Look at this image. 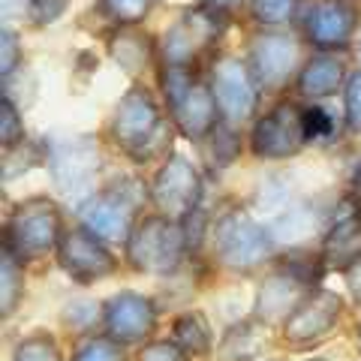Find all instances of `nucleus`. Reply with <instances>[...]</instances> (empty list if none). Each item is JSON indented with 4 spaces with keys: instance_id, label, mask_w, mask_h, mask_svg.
<instances>
[{
    "instance_id": "nucleus-35",
    "label": "nucleus",
    "mask_w": 361,
    "mask_h": 361,
    "mask_svg": "<svg viewBox=\"0 0 361 361\" xmlns=\"http://www.w3.org/2000/svg\"><path fill=\"white\" fill-rule=\"evenodd\" d=\"M202 4H205L211 13H217V16H223V13H232L235 6L241 4V0H202Z\"/></svg>"
},
{
    "instance_id": "nucleus-11",
    "label": "nucleus",
    "mask_w": 361,
    "mask_h": 361,
    "mask_svg": "<svg viewBox=\"0 0 361 361\" xmlns=\"http://www.w3.org/2000/svg\"><path fill=\"white\" fill-rule=\"evenodd\" d=\"M139 208V193L130 184H115L82 205V220L103 241H123L130 232L133 211Z\"/></svg>"
},
{
    "instance_id": "nucleus-23",
    "label": "nucleus",
    "mask_w": 361,
    "mask_h": 361,
    "mask_svg": "<svg viewBox=\"0 0 361 361\" xmlns=\"http://www.w3.org/2000/svg\"><path fill=\"white\" fill-rule=\"evenodd\" d=\"M4 280H0V295H4V316L16 310L18 295H21V271H18V256L4 244Z\"/></svg>"
},
{
    "instance_id": "nucleus-12",
    "label": "nucleus",
    "mask_w": 361,
    "mask_h": 361,
    "mask_svg": "<svg viewBox=\"0 0 361 361\" xmlns=\"http://www.w3.org/2000/svg\"><path fill=\"white\" fill-rule=\"evenodd\" d=\"M256 78L250 73V63H241L235 58L217 61L211 70V90L220 111L229 121H241L256 106Z\"/></svg>"
},
{
    "instance_id": "nucleus-1",
    "label": "nucleus",
    "mask_w": 361,
    "mask_h": 361,
    "mask_svg": "<svg viewBox=\"0 0 361 361\" xmlns=\"http://www.w3.org/2000/svg\"><path fill=\"white\" fill-rule=\"evenodd\" d=\"M111 139L135 160H151L169 145L166 123L145 87H133L118 103V111L111 118Z\"/></svg>"
},
{
    "instance_id": "nucleus-10",
    "label": "nucleus",
    "mask_w": 361,
    "mask_h": 361,
    "mask_svg": "<svg viewBox=\"0 0 361 361\" xmlns=\"http://www.w3.org/2000/svg\"><path fill=\"white\" fill-rule=\"evenodd\" d=\"M304 142L307 139H304V130H301V109H295L292 103L271 109L265 118H259L250 135V148L262 160L295 157Z\"/></svg>"
},
{
    "instance_id": "nucleus-6",
    "label": "nucleus",
    "mask_w": 361,
    "mask_h": 361,
    "mask_svg": "<svg viewBox=\"0 0 361 361\" xmlns=\"http://www.w3.org/2000/svg\"><path fill=\"white\" fill-rule=\"evenodd\" d=\"M61 211L49 199H30L16 208L6 226V247L18 259H39L58 250L61 241Z\"/></svg>"
},
{
    "instance_id": "nucleus-9",
    "label": "nucleus",
    "mask_w": 361,
    "mask_h": 361,
    "mask_svg": "<svg viewBox=\"0 0 361 361\" xmlns=\"http://www.w3.org/2000/svg\"><path fill=\"white\" fill-rule=\"evenodd\" d=\"M58 262L78 283H97L115 271V256L99 235L85 229H66L58 241Z\"/></svg>"
},
{
    "instance_id": "nucleus-26",
    "label": "nucleus",
    "mask_w": 361,
    "mask_h": 361,
    "mask_svg": "<svg viewBox=\"0 0 361 361\" xmlns=\"http://www.w3.org/2000/svg\"><path fill=\"white\" fill-rule=\"evenodd\" d=\"M250 13L262 25H283L295 13V0H250Z\"/></svg>"
},
{
    "instance_id": "nucleus-25",
    "label": "nucleus",
    "mask_w": 361,
    "mask_h": 361,
    "mask_svg": "<svg viewBox=\"0 0 361 361\" xmlns=\"http://www.w3.org/2000/svg\"><path fill=\"white\" fill-rule=\"evenodd\" d=\"M99 4H103L106 16L121 21V25H135V21H142L151 13L154 0H99Z\"/></svg>"
},
{
    "instance_id": "nucleus-34",
    "label": "nucleus",
    "mask_w": 361,
    "mask_h": 361,
    "mask_svg": "<svg viewBox=\"0 0 361 361\" xmlns=\"http://www.w3.org/2000/svg\"><path fill=\"white\" fill-rule=\"evenodd\" d=\"M0 45H4V63H0V70H4V78H6L9 73H16V66H18V39H16V33L4 30Z\"/></svg>"
},
{
    "instance_id": "nucleus-15",
    "label": "nucleus",
    "mask_w": 361,
    "mask_h": 361,
    "mask_svg": "<svg viewBox=\"0 0 361 361\" xmlns=\"http://www.w3.org/2000/svg\"><path fill=\"white\" fill-rule=\"evenodd\" d=\"M358 25V13L346 0H316L304 18V33L316 49H343Z\"/></svg>"
},
{
    "instance_id": "nucleus-31",
    "label": "nucleus",
    "mask_w": 361,
    "mask_h": 361,
    "mask_svg": "<svg viewBox=\"0 0 361 361\" xmlns=\"http://www.w3.org/2000/svg\"><path fill=\"white\" fill-rule=\"evenodd\" d=\"M66 9H70V0H30V13L37 25H51Z\"/></svg>"
},
{
    "instance_id": "nucleus-21",
    "label": "nucleus",
    "mask_w": 361,
    "mask_h": 361,
    "mask_svg": "<svg viewBox=\"0 0 361 361\" xmlns=\"http://www.w3.org/2000/svg\"><path fill=\"white\" fill-rule=\"evenodd\" d=\"M172 341L184 349L187 355H205L211 353V329L202 313H184L175 319Z\"/></svg>"
},
{
    "instance_id": "nucleus-19",
    "label": "nucleus",
    "mask_w": 361,
    "mask_h": 361,
    "mask_svg": "<svg viewBox=\"0 0 361 361\" xmlns=\"http://www.w3.org/2000/svg\"><path fill=\"white\" fill-rule=\"evenodd\" d=\"M346 73H343V63L337 58H329V54H316L307 63L301 66L298 73V90L304 97H331L337 87L346 85L343 82Z\"/></svg>"
},
{
    "instance_id": "nucleus-20",
    "label": "nucleus",
    "mask_w": 361,
    "mask_h": 361,
    "mask_svg": "<svg viewBox=\"0 0 361 361\" xmlns=\"http://www.w3.org/2000/svg\"><path fill=\"white\" fill-rule=\"evenodd\" d=\"M151 51H154L151 39L145 37V33L133 30V27H123V30H118V33H111V39H109V54H111V61H115L123 73H133V75L142 73L145 66H148Z\"/></svg>"
},
{
    "instance_id": "nucleus-8",
    "label": "nucleus",
    "mask_w": 361,
    "mask_h": 361,
    "mask_svg": "<svg viewBox=\"0 0 361 361\" xmlns=\"http://www.w3.org/2000/svg\"><path fill=\"white\" fill-rule=\"evenodd\" d=\"M220 33V16L211 13L208 6L187 9L172 27L166 30L160 42V58L163 66H193L205 49H211Z\"/></svg>"
},
{
    "instance_id": "nucleus-24",
    "label": "nucleus",
    "mask_w": 361,
    "mask_h": 361,
    "mask_svg": "<svg viewBox=\"0 0 361 361\" xmlns=\"http://www.w3.org/2000/svg\"><path fill=\"white\" fill-rule=\"evenodd\" d=\"M123 358L127 355L121 349V341H115V337H94V341L78 346L73 361H123Z\"/></svg>"
},
{
    "instance_id": "nucleus-22",
    "label": "nucleus",
    "mask_w": 361,
    "mask_h": 361,
    "mask_svg": "<svg viewBox=\"0 0 361 361\" xmlns=\"http://www.w3.org/2000/svg\"><path fill=\"white\" fill-rule=\"evenodd\" d=\"M313 226H316L313 211L304 205V208H295V211L283 214V217L277 220V232L271 235V238H274V241H283V244H295V241H301V238H307V235L313 232Z\"/></svg>"
},
{
    "instance_id": "nucleus-14",
    "label": "nucleus",
    "mask_w": 361,
    "mask_h": 361,
    "mask_svg": "<svg viewBox=\"0 0 361 361\" xmlns=\"http://www.w3.org/2000/svg\"><path fill=\"white\" fill-rule=\"evenodd\" d=\"M298 66V42L283 33H262L250 42V73L262 87H283Z\"/></svg>"
},
{
    "instance_id": "nucleus-16",
    "label": "nucleus",
    "mask_w": 361,
    "mask_h": 361,
    "mask_svg": "<svg viewBox=\"0 0 361 361\" xmlns=\"http://www.w3.org/2000/svg\"><path fill=\"white\" fill-rule=\"evenodd\" d=\"M341 298L334 292L316 289L304 298L295 310L289 313L286 319V337L292 343H313L319 337L329 334L337 325V316H341Z\"/></svg>"
},
{
    "instance_id": "nucleus-28",
    "label": "nucleus",
    "mask_w": 361,
    "mask_h": 361,
    "mask_svg": "<svg viewBox=\"0 0 361 361\" xmlns=\"http://www.w3.org/2000/svg\"><path fill=\"white\" fill-rule=\"evenodd\" d=\"M301 130H304V139L307 142H316V139H329L334 123H331V115L319 106H310L301 111Z\"/></svg>"
},
{
    "instance_id": "nucleus-3",
    "label": "nucleus",
    "mask_w": 361,
    "mask_h": 361,
    "mask_svg": "<svg viewBox=\"0 0 361 361\" xmlns=\"http://www.w3.org/2000/svg\"><path fill=\"white\" fill-rule=\"evenodd\" d=\"M163 94L172 109L178 130L187 139L211 135L217 127V99L208 85H202L190 66H163Z\"/></svg>"
},
{
    "instance_id": "nucleus-33",
    "label": "nucleus",
    "mask_w": 361,
    "mask_h": 361,
    "mask_svg": "<svg viewBox=\"0 0 361 361\" xmlns=\"http://www.w3.org/2000/svg\"><path fill=\"white\" fill-rule=\"evenodd\" d=\"M346 121L353 127H361V73L346 78Z\"/></svg>"
},
{
    "instance_id": "nucleus-37",
    "label": "nucleus",
    "mask_w": 361,
    "mask_h": 361,
    "mask_svg": "<svg viewBox=\"0 0 361 361\" xmlns=\"http://www.w3.org/2000/svg\"><path fill=\"white\" fill-rule=\"evenodd\" d=\"M358 343H361V329H358Z\"/></svg>"
},
{
    "instance_id": "nucleus-30",
    "label": "nucleus",
    "mask_w": 361,
    "mask_h": 361,
    "mask_svg": "<svg viewBox=\"0 0 361 361\" xmlns=\"http://www.w3.org/2000/svg\"><path fill=\"white\" fill-rule=\"evenodd\" d=\"M211 139H214V157H217L220 163H232L235 157H238V135H235L232 130L214 127Z\"/></svg>"
},
{
    "instance_id": "nucleus-13",
    "label": "nucleus",
    "mask_w": 361,
    "mask_h": 361,
    "mask_svg": "<svg viewBox=\"0 0 361 361\" xmlns=\"http://www.w3.org/2000/svg\"><path fill=\"white\" fill-rule=\"evenodd\" d=\"M322 259L329 268L346 271L361 262V199L349 196L341 202L334 220L325 232Z\"/></svg>"
},
{
    "instance_id": "nucleus-2",
    "label": "nucleus",
    "mask_w": 361,
    "mask_h": 361,
    "mask_svg": "<svg viewBox=\"0 0 361 361\" xmlns=\"http://www.w3.org/2000/svg\"><path fill=\"white\" fill-rule=\"evenodd\" d=\"M187 247L184 220H172L166 214L145 217L127 238V259L135 271L145 274H169L180 265Z\"/></svg>"
},
{
    "instance_id": "nucleus-4",
    "label": "nucleus",
    "mask_w": 361,
    "mask_h": 361,
    "mask_svg": "<svg viewBox=\"0 0 361 361\" xmlns=\"http://www.w3.org/2000/svg\"><path fill=\"white\" fill-rule=\"evenodd\" d=\"M214 250L232 271H253L274 256V238L244 208L226 211L214 229Z\"/></svg>"
},
{
    "instance_id": "nucleus-32",
    "label": "nucleus",
    "mask_w": 361,
    "mask_h": 361,
    "mask_svg": "<svg viewBox=\"0 0 361 361\" xmlns=\"http://www.w3.org/2000/svg\"><path fill=\"white\" fill-rule=\"evenodd\" d=\"M139 361H187V353L175 341H160L142 349Z\"/></svg>"
},
{
    "instance_id": "nucleus-18",
    "label": "nucleus",
    "mask_w": 361,
    "mask_h": 361,
    "mask_svg": "<svg viewBox=\"0 0 361 361\" xmlns=\"http://www.w3.org/2000/svg\"><path fill=\"white\" fill-rule=\"evenodd\" d=\"M304 283H298L292 274H286L283 268L277 271V274H271L262 289H259V298H256V313L262 316V319H277V316L283 313H292L304 301Z\"/></svg>"
},
{
    "instance_id": "nucleus-36",
    "label": "nucleus",
    "mask_w": 361,
    "mask_h": 361,
    "mask_svg": "<svg viewBox=\"0 0 361 361\" xmlns=\"http://www.w3.org/2000/svg\"><path fill=\"white\" fill-rule=\"evenodd\" d=\"M358 61H361V42H358Z\"/></svg>"
},
{
    "instance_id": "nucleus-27",
    "label": "nucleus",
    "mask_w": 361,
    "mask_h": 361,
    "mask_svg": "<svg viewBox=\"0 0 361 361\" xmlns=\"http://www.w3.org/2000/svg\"><path fill=\"white\" fill-rule=\"evenodd\" d=\"M16 361H61V353H58V343L49 334H37V337H27L18 346Z\"/></svg>"
},
{
    "instance_id": "nucleus-7",
    "label": "nucleus",
    "mask_w": 361,
    "mask_h": 361,
    "mask_svg": "<svg viewBox=\"0 0 361 361\" xmlns=\"http://www.w3.org/2000/svg\"><path fill=\"white\" fill-rule=\"evenodd\" d=\"M199 196H202L199 172L193 169V163L184 160V157L172 154L151 180V199H154L157 211L166 214V217H172V220L193 217Z\"/></svg>"
},
{
    "instance_id": "nucleus-29",
    "label": "nucleus",
    "mask_w": 361,
    "mask_h": 361,
    "mask_svg": "<svg viewBox=\"0 0 361 361\" xmlns=\"http://www.w3.org/2000/svg\"><path fill=\"white\" fill-rule=\"evenodd\" d=\"M0 127H4V148H16L21 145V118H18V109L13 99H4L0 106Z\"/></svg>"
},
{
    "instance_id": "nucleus-17",
    "label": "nucleus",
    "mask_w": 361,
    "mask_h": 361,
    "mask_svg": "<svg viewBox=\"0 0 361 361\" xmlns=\"http://www.w3.org/2000/svg\"><path fill=\"white\" fill-rule=\"evenodd\" d=\"M103 322H106L109 337H115L121 343H135L154 331L157 310L145 295L121 292V295H115L103 307Z\"/></svg>"
},
{
    "instance_id": "nucleus-5",
    "label": "nucleus",
    "mask_w": 361,
    "mask_h": 361,
    "mask_svg": "<svg viewBox=\"0 0 361 361\" xmlns=\"http://www.w3.org/2000/svg\"><path fill=\"white\" fill-rule=\"evenodd\" d=\"M103 169L99 160L97 139L90 135H78V139H63L49 151V172L54 187L61 190L66 202H78L85 205L87 193L97 184V175Z\"/></svg>"
}]
</instances>
